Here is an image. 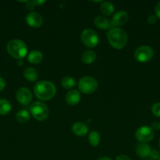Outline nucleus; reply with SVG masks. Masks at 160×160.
<instances>
[{"label": "nucleus", "mask_w": 160, "mask_h": 160, "mask_svg": "<svg viewBox=\"0 0 160 160\" xmlns=\"http://www.w3.org/2000/svg\"><path fill=\"white\" fill-rule=\"evenodd\" d=\"M35 96L42 101H48L55 96L56 88L54 84L48 81H40L34 87Z\"/></svg>", "instance_id": "f257e3e1"}, {"label": "nucleus", "mask_w": 160, "mask_h": 160, "mask_svg": "<svg viewBox=\"0 0 160 160\" xmlns=\"http://www.w3.org/2000/svg\"><path fill=\"white\" fill-rule=\"evenodd\" d=\"M108 41L110 45L115 49H122L127 44L128 36L121 28H111L108 32Z\"/></svg>", "instance_id": "f03ea898"}, {"label": "nucleus", "mask_w": 160, "mask_h": 160, "mask_svg": "<svg viewBox=\"0 0 160 160\" xmlns=\"http://www.w3.org/2000/svg\"><path fill=\"white\" fill-rule=\"evenodd\" d=\"M7 52L12 57L22 59L28 54V47L26 44L18 39H13L7 44Z\"/></svg>", "instance_id": "7ed1b4c3"}, {"label": "nucleus", "mask_w": 160, "mask_h": 160, "mask_svg": "<svg viewBox=\"0 0 160 160\" xmlns=\"http://www.w3.org/2000/svg\"><path fill=\"white\" fill-rule=\"evenodd\" d=\"M30 112L35 119L43 121L49 117V109L42 102H35L30 106Z\"/></svg>", "instance_id": "20e7f679"}, {"label": "nucleus", "mask_w": 160, "mask_h": 160, "mask_svg": "<svg viewBox=\"0 0 160 160\" xmlns=\"http://www.w3.org/2000/svg\"><path fill=\"white\" fill-rule=\"evenodd\" d=\"M78 89L83 93L90 95L96 92L98 87V83L95 78L92 77H84L78 81Z\"/></svg>", "instance_id": "39448f33"}, {"label": "nucleus", "mask_w": 160, "mask_h": 160, "mask_svg": "<svg viewBox=\"0 0 160 160\" xmlns=\"http://www.w3.org/2000/svg\"><path fill=\"white\" fill-rule=\"evenodd\" d=\"M82 42L83 45L89 48H94L97 46L99 43V37L95 31L90 28L83 30L81 33Z\"/></svg>", "instance_id": "423d86ee"}, {"label": "nucleus", "mask_w": 160, "mask_h": 160, "mask_svg": "<svg viewBox=\"0 0 160 160\" xmlns=\"http://www.w3.org/2000/svg\"><path fill=\"white\" fill-rule=\"evenodd\" d=\"M154 50L152 47L147 45H143L136 49L134 52V57L138 62H147L153 58Z\"/></svg>", "instance_id": "0eeeda50"}, {"label": "nucleus", "mask_w": 160, "mask_h": 160, "mask_svg": "<svg viewBox=\"0 0 160 160\" xmlns=\"http://www.w3.org/2000/svg\"><path fill=\"white\" fill-rule=\"evenodd\" d=\"M154 135L155 133L152 128L147 126L141 127L135 133V138L141 143H147L151 142L154 138Z\"/></svg>", "instance_id": "6e6552de"}, {"label": "nucleus", "mask_w": 160, "mask_h": 160, "mask_svg": "<svg viewBox=\"0 0 160 160\" xmlns=\"http://www.w3.org/2000/svg\"><path fill=\"white\" fill-rule=\"evenodd\" d=\"M16 98L22 106H28L32 100V94L29 89L22 87L17 90L16 93Z\"/></svg>", "instance_id": "1a4fd4ad"}, {"label": "nucleus", "mask_w": 160, "mask_h": 160, "mask_svg": "<svg viewBox=\"0 0 160 160\" xmlns=\"http://www.w3.org/2000/svg\"><path fill=\"white\" fill-rule=\"evenodd\" d=\"M128 20L129 15L125 11H119V12H117L113 16L112 19L110 21V23H111V28H115L122 26V25H124L128 21Z\"/></svg>", "instance_id": "9d476101"}, {"label": "nucleus", "mask_w": 160, "mask_h": 160, "mask_svg": "<svg viewBox=\"0 0 160 160\" xmlns=\"http://www.w3.org/2000/svg\"><path fill=\"white\" fill-rule=\"evenodd\" d=\"M27 23L28 26L31 27L33 28H40L43 23V19L42 17L39 13L36 12H31L26 16Z\"/></svg>", "instance_id": "9b49d317"}, {"label": "nucleus", "mask_w": 160, "mask_h": 160, "mask_svg": "<svg viewBox=\"0 0 160 160\" xmlns=\"http://www.w3.org/2000/svg\"><path fill=\"white\" fill-rule=\"evenodd\" d=\"M81 100V95L77 90H71L67 93L65 96V101L69 106H75Z\"/></svg>", "instance_id": "f8f14e48"}, {"label": "nucleus", "mask_w": 160, "mask_h": 160, "mask_svg": "<svg viewBox=\"0 0 160 160\" xmlns=\"http://www.w3.org/2000/svg\"><path fill=\"white\" fill-rule=\"evenodd\" d=\"M88 127L85 123H81V122H77L75 123L72 127V131L73 134H75L76 136L83 137L85 136L88 133Z\"/></svg>", "instance_id": "ddd939ff"}, {"label": "nucleus", "mask_w": 160, "mask_h": 160, "mask_svg": "<svg viewBox=\"0 0 160 160\" xmlns=\"http://www.w3.org/2000/svg\"><path fill=\"white\" fill-rule=\"evenodd\" d=\"M152 148L147 143L140 142L136 146V153L138 156L141 158H147L150 156Z\"/></svg>", "instance_id": "4468645a"}, {"label": "nucleus", "mask_w": 160, "mask_h": 160, "mask_svg": "<svg viewBox=\"0 0 160 160\" xmlns=\"http://www.w3.org/2000/svg\"><path fill=\"white\" fill-rule=\"evenodd\" d=\"M94 24L97 28L101 30H108L111 28V23L104 17L98 16L94 20Z\"/></svg>", "instance_id": "2eb2a0df"}, {"label": "nucleus", "mask_w": 160, "mask_h": 160, "mask_svg": "<svg viewBox=\"0 0 160 160\" xmlns=\"http://www.w3.org/2000/svg\"><path fill=\"white\" fill-rule=\"evenodd\" d=\"M43 59V54L39 50H33L28 54V62L32 64H39Z\"/></svg>", "instance_id": "dca6fc26"}, {"label": "nucleus", "mask_w": 160, "mask_h": 160, "mask_svg": "<svg viewBox=\"0 0 160 160\" xmlns=\"http://www.w3.org/2000/svg\"><path fill=\"white\" fill-rule=\"evenodd\" d=\"M96 58H97V55H96L95 52L90 49L85 51L82 56L83 62L86 64H92L95 61Z\"/></svg>", "instance_id": "f3484780"}, {"label": "nucleus", "mask_w": 160, "mask_h": 160, "mask_svg": "<svg viewBox=\"0 0 160 160\" xmlns=\"http://www.w3.org/2000/svg\"><path fill=\"white\" fill-rule=\"evenodd\" d=\"M23 75L25 79L28 80V81H31V82H34L38 78V72L33 67H28V68L25 69Z\"/></svg>", "instance_id": "a211bd4d"}, {"label": "nucleus", "mask_w": 160, "mask_h": 160, "mask_svg": "<svg viewBox=\"0 0 160 160\" xmlns=\"http://www.w3.org/2000/svg\"><path fill=\"white\" fill-rule=\"evenodd\" d=\"M100 12L105 16H111L112 15L115 11L114 5L109 2H103L100 5Z\"/></svg>", "instance_id": "6ab92c4d"}, {"label": "nucleus", "mask_w": 160, "mask_h": 160, "mask_svg": "<svg viewBox=\"0 0 160 160\" xmlns=\"http://www.w3.org/2000/svg\"><path fill=\"white\" fill-rule=\"evenodd\" d=\"M16 120L17 122H19L20 123H27L28 121H29L30 120V114L25 109H21V110L18 111V112L16 113L15 116Z\"/></svg>", "instance_id": "aec40b11"}, {"label": "nucleus", "mask_w": 160, "mask_h": 160, "mask_svg": "<svg viewBox=\"0 0 160 160\" xmlns=\"http://www.w3.org/2000/svg\"><path fill=\"white\" fill-rule=\"evenodd\" d=\"M12 106L6 99H0V115L5 116L10 112Z\"/></svg>", "instance_id": "412c9836"}, {"label": "nucleus", "mask_w": 160, "mask_h": 160, "mask_svg": "<svg viewBox=\"0 0 160 160\" xmlns=\"http://www.w3.org/2000/svg\"><path fill=\"white\" fill-rule=\"evenodd\" d=\"M61 84L64 89L70 90V89H72L75 87L76 83H75V80L74 78H72V77H64L61 80Z\"/></svg>", "instance_id": "4be33fe9"}, {"label": "nucleus", "mask_w": 160, "mask_h": 160, "mask_svg": "<svg viewBox=\"0 0 160 160\" xmlns=\"http://www.w3.org/2000/svg\"><path fill=\"white\" fill-rule=\"evenodd\" d=\"M89 142L91 146L96 147L100 144V136L99 133L96 131H93L89 134Z\"/></svg>", "instance_id": "5701e85b"}, {"label": "nucleus", "mask_w": 160, "mask_h": 160, "mask_svg": "<svg viewBox=\"0 0 160 160\" xmlns=\"http://www.w3.org/2000/svg\"><path fill=\"white\" fill-rule=\"evenodd\" d=\"M152 112L156 117H160V102L155 103L152 106Z\"/></svg>", "instance_id": "b1692460"}, {"label": "nucleus", "mask_w": 160, "mask_h": 160, "mask_svg": "<svg viewBox=\"0 0 160 160\" xmlns=\"http://www.w3.org/2000/svg\"><path fill=\"white\" fill-rule=\"evenodd\" d=\"M150 158L152 160H156L158 159V158L160 157V154L157 150H152L150 153Z\"/></svg>", "instance_id": "393cba45"}, {"label": "nucleus", "mask_w": 160, "mask_h": 160, "mask_svg": "<svg viewBox=\"0 0 160 160\" xmlns=\"http://www.w3.org/2000/svg\"><path fill=\"white\" fill-rule=\"evenodd\" d=\"M35 7H36V5H35V0L34 1H29L27 2L26 8L27 9H28V10H33Z\"/></svg>", "instance_id": "a878e982"}, {"label": "nucleus", "mask_w": 160, "mask_h": 160, "mask_svg": "<svg viewBox=\"0 0 160 160\" xmlns=\"http://www.w3.org/2000/svg\"><path fill=\"white\" fill-rule=\"evenodd\" d=\"M156 20H157V17L154 15H151L147 17V22L151 25H153L156 23Z\"/></svg>", "instance_id": "bb28decb"}, {"label": "nucleus", "mask_w": 160, "mask_h": 160, "mask_svg": "<svg viewBox=\"0 0 160 160\" xmlns=\"http://www.w3.org/2000/svg\"><path fill=\"white\" fill-rule=\"evenodd\" d=\"M155 17H156L157 18L160 19V2L157 3L156 6H155Z\"/></svg>", "instance_id": "cd10ccee"}, {"label": "nucleus", "mask_w": 160, "mask_h": 160, "mask_svg": "<svg viewBox=\"0 0 160 160\" xmlns=\"http://www.w3.org/2000/svg\"><path fill=\"white\" fill-rule=\"evenodd\" d=\"M6 88V81L3 78H0V92Z\"/></svg>", "instance_id": "c85d7f7f"}, {"label": "nucleus", "mask_w": 160, "mask_h": 160, "mask_svg": "<svg viewBox=\"0 0 160 160\" xmlns=\"http://www.w3.org/2000/svg\"><path fill=\"white\" fill-rule=\"evenodd\" d=\"M115 160H131V159H130L128 156H125V155H120V156H119L118 157H116Z\"/></svg>", "instance_id": "c756f323"}, {"label": "nucleus", "mask_w": 160, "mask_h": 160, "mask_svg": "<svg viewBox=\"0 0 160 160\" xmlns=\"http://www.w3.org/2000/svg\"><path fill=\"white\" fill-rule=\"evenodd\" d=\"M36 6H40L41 5H43L45 3V1H39V0H35Z\"/></svg>", "instance_id": "7c9ffc66"}, {"label": "nucleus", "mask_w": 160, "mask_h": 160, "mask_svg": "<svg viewBox=\"0 0 160 160\" xmlns=\"http://www.w3.org/2000/svg\"><path fill=\"white\" fill-rule=\"evenodd\" d=\"M97 160H111V159H110L109 157H107V156H104V157L100 158V159H98Z\"/></svg>", "instance_id": "2f4dec72"}, {"label": "nucleus", "mask_w": 160, "mask_h": 160, "mask_svg": "<svg viewBox=\"0 0 160 160\" xmlns=\"http://www.w3.org/2000/svg\"><path fill=\"white\" fill-rule=\"evenodd\" d=\"M158 130H159L160 131V121L158 123Z\"/></svg>", "instance_id": "473e14b6"}, {"label": "nucleus", "mask_w": 160, "mask_h": 160, "mask_svg": "<svg viewBox=\"0 0 160 160\" xmlns=\"http://www.w3.org/2000/svg\"><path fill=\"white\" fill-rule=\"evenodd\" d=\"M159 146H160V139H159Z\"/></svg>", "instance_id": "72a5a7b5"}, {"label": "nucleus", "mask_w": 160, "mask_h": 160, "mask_svg": "<svg viewBox=\"0 0 160 160\" xmlns=\"http://www.w3.org/2000/svg\"><path fill=\"white\" fill-rule=\"evenodd\" d=\"M158 160H160V157L159 158H158Z\"/></svg>", "instance_id": "f704fd0d"}, {"label": "nucleus", "mask_w": 160, "mask_h": 160, "mask_svg": "<svg viewBox=\"0 0 160 160\" xmlns=\"http://www.w3.org/2000/svg\"><path fill=\"white\" fill-rule=\"evenodd\" d=\"M148 160H152V159H148Z\"/></svg>", "instance_id": "c9c22d12"}]
</instances>
